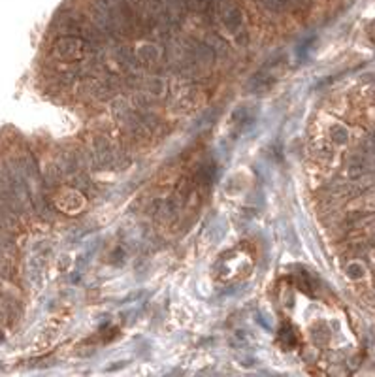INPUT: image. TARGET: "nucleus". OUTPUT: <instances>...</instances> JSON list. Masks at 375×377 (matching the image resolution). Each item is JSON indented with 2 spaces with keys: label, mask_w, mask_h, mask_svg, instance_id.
<instances>
[{
  "label": "nucleus",
  "mask_w": 375,
  "mask_h": 377,
  "mask_svg": "<svg viewBox=\"0 0 375 377\" xmlns=\"http://www.w3.org/2000/svg\"><path fill=\"white\" fill-rule=\"evenodd\" d=\"M51 55L60 62H81L85 55H89V46L79 36H60L53 44Z\"/></svg>",
  "instance_id": "obj_1"
},
{
  "label": "nucleus",
  "mask_w": 375,
  "mask_h": 377,
  "mask_svg": "<svg viewBox=\"0 0 375 377\" xmlns=\"http://www.w3.org/2000/svg\"><path fill=\"white\" fill-rule=\"evenodd\" d=\"M89 157V162L98 170L113 168V162H115V147L109 143L108 138L98 136V138L93 140L89 151L85 153Z\"/></svg>",
  "instance_id": "obj_2"
},
{
  "label": "nucleus",
  "mask_w": 375,
  "mask_h": 377,
  "mask_svg": "<svg viewBox=\"0 0 375 377\" xmlns=\"http://www.w3.org/2000/svg\"><path fill=\"white\" fill-rule=\"evenodd\" d=\"M219 13L223 17V23L232 34L243 32V11L237 8L232 0H219Z\"/></svg>",
  "instance_id": "obj_3"
},
{
  "label": "nucleus",
  "mask_w": 375,
  "mask_h": 377,
  "mask_svg": "<svg viewBox=\"0 0 375 377\" xmlns=\"http://www.w3.org/2000/svg\"><path fill=\"white\" fill-rule=\"evenodd\" d=\"M330 136H332V140H334L336 143H343V141H347V138H349V132H347L345 127L334 125L332 130H330Z\"/></svg>",
  "instance_id": "obj_4"
},
{
  "label": "nucleus",
  "mask_w": 375,
  "mask_h": 377,
  "mask_svg": "<svg viewBox=\"0 0 375 377\" xmlns=\"http://www.w3.org/2000/svg\"><path fill=\"white\" fill-rule=\"evenodd\" d=\"M4 341V334H2V328H0V343Z\"/></svg>",
  "instance_id": "obj_5"
}]
</instances>
